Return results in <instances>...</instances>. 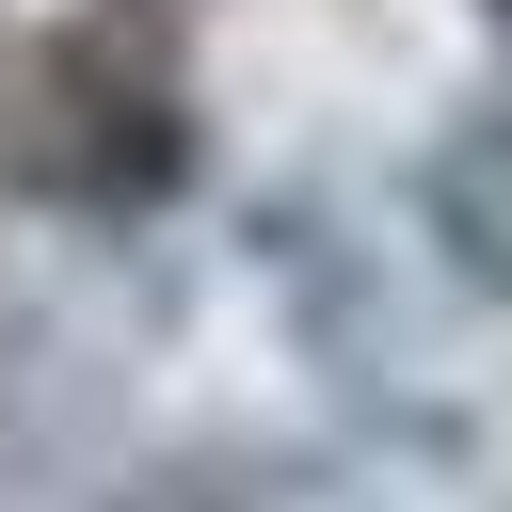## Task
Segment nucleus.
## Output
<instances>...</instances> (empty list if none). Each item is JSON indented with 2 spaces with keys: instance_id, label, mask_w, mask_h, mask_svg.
I'll use <instances>...</instances> for the list:
<instances>
[{
  "instance_id": "nucleus-4",
  "label": "nucleus",
  "mask_w": 512,
  "mask_h": 512,
  "mask_svg": "<svg viewBox=\"0 0 512 512\" xmlns=\"http://www.w3.org/2000/svg\"><path fill=\"white\" fill-rule=\"evenodd\" d=\"M416 224H432V256H448L480 304H512V112H464V128L432 144Z\"/></svg>"
},
{
  "instance_id": "nucleus-2",
  "label": "nucleus",
  "mask_w": 512,
  "mask_h": 512,
  "mask_svg": "<svg viewBox=\"0 0 512 512\" xmlns=\"http://www.w3.org/2000/svg\"><path fill=\"white\" fill-rule=\"evenodd\" d=\"M176 160H192V128H176L160 64H128L112 32H64V48H32V64L0 80V176H16V192H64V208H160Z\"/></svg>"
},
{
  "instance_id": "nucleus-1",
  "label": "nucleus",
  "mask_w": 512,
  "mask_h": 512,
  "mask_svg": "<svg viewBox=\"0 0 512 512\" xmlns=\"http://www.w3.org/2000/svg\"><path fill=\"white\" fill-rule=\"evenodd\" d=\"M288 336L304 368L464 512H512V304H480L432 224H368V208H288L272 240Z\"/></svg>"
},
{
  "instance_id": "nucleus-3",
  "label": "nucleus",
  "mask_w": 512,
  "mask_h": 512,
  "mask_svg": "<svg viewBox=\"0 0 512 512\" xmlns=\"http://www.w3.org/2000/svg\"><path fill=\"white\" fill-rule=\"evenodd\" d=\"M112 512H368L320 448H272V432H192V448H160Z\"/></svg>"
},
{
  "instance_id": "nucleus-5",
  "label": "nucleus",
  "mask_w": 512,
  "mask_h": 512,
  "mask_svg": "<svg viewBox=\"0 0 512 512\" xmlns=\"http://www.w3.org/2000/svg\"><path fill=\"white\" fill-rule=\"evenodd\" d=\"M480 32H496V48H512V0H480Z\"/></svg>"
}]
</instances>
